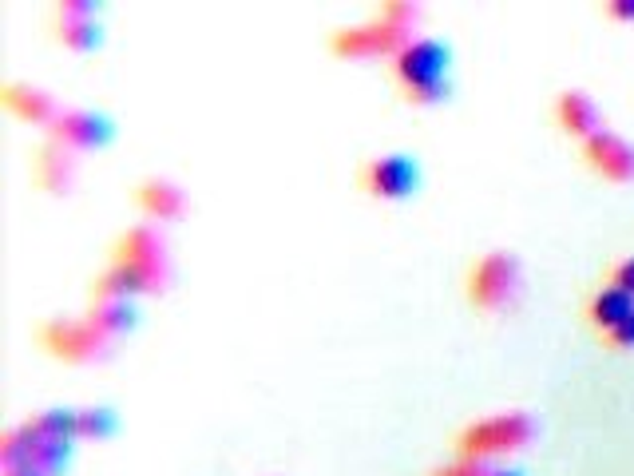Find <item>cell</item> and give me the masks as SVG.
I'll return each instance as SVG.
<instances>
[{"instance_id":"7c38bea8","label":"cell","mask_w":634,"mask_h":476,"mask_svg":"<svg viewBox=\"0 0 634 476\" xmlns=\"http://www.w3.org/2000/svg\"><path fill=\"white\" fill-rule=\"evenodd\" d=\"M68 175H72V159H68V147L60 143H40V151L32 155V179L36 187L44 191H64L68 187Z\"/></svg>"},{"instance_id":"9a60e30c","label":"cell","mask_w":634,"mask_h":476,"mask_svg":"<svg viewBox=\"0 0 634 476\" xmlns=\"http://www.w3.org/2000/svg\"><path fill=\"white\" fill-rule=\"evenodd\" d=\"M135 203L151 215V219H179L183 215V195H179V187H171L167 179H147V183H139L135 187Z\"/></svg>"},{"instance_id":"d4e9b609","label":"cell","mask_w":634,"mask_h":476,"mask_svg":"<svg viewBox=\"0 0 634 476\" xmlns=\"http://www.w3.org/2000/svg\"><path fill=\"white\" fill-rule=\"evenodd\" d=\"M56 16H96V8L88 0H64L56 4Z\"/></svg>"},{"instance_id":"ffe728a7","label":"cell","mask_w":634,"mask_h":476,"mask_svg":"<svg viewBox=\"0 0 634 476\" xmlns=\"http://www.w3.org/2000/svg\"><path fill=\"white\" fill-rule=\"evenodd\" d=\"M448 96V80H432V84H421V88H405V100L409 104H440Z\"/></svg>"},{"instance_id":"2e32d148","label":"cell","mask_w":634,"mask_h":476,"mask_svg":"<svg viewBox=\"0 0 634 476\" xmlns=\"http://www.w3.org/2000/svg\"><path fill=\"white\" fill-rule=\"evenodd\" d=\"M56 40L76 52H92L100 44V28L92 16H56Z\"/></svg>"},{"instance_id":"4fadbf2b","label":"cell","mask_w":634,"mask_h":476,"mask_svg":"<svg viewBox=\"0 0 634 476\" xmlns=\"http://www.w3.org/2000/svg\"><path fill=\"white\" fill-rule=\"evenodd\" d=\"M634 314V294L627 290H619V286H603L599 294H591V302H587V318L603 330V334H611L619 322H627Z\"/></svg>"},{"instance_id":"44dd1931","label":"cell","mask_w":634,"mask_h":476,"mask_svg":"<svg viewBox=\"0 0 634 476\" xmlns=\"http://www.w3.org/2000/svg\"><path fill=\"white\" fill-rule=\"evenodd\" d=\"M413 16H417V8H413V4H405V0H397V4H381V8H377V20H389V24H397V28H405Z\"/></svg>"},{"instance_id":"9c48e42d","label":"cell","mask_w":634,"mask_h":476,"mask_svg":"<svg viewBox=\"0 0 634 476\" xmlns=\"http://www.w3.org/2000/svg\"><path fill=\"white\" fill-rule=\"evenodd\" d=\"M583 159L603 179H615V183L634 179V147L623 143L619 135H611V131H595L591 139H583Z\"/></svg>"},{"instance_id":"7a4b0ae2","label":"cell","mask_w":634,"mask_h":476,"mask_svg":"<svg viewBox=\"0 0 634 476\" xmlns=\"http://www.w3.org/2000/svg\"><path fill=\"white\" fill-rule=\"evenodd\" d=\"M516 282H520V270H516V258L504 254V250H488L472 262L468 270V302L480 310V314H496L512 302L516 294Z\"/></svg>"},{"instance_id":"ba28073f","label":"cell","mask_w":634,"mask_h":476,"mask_svg":"<svg viewBox=\"0 0 634 476\" xmlns=\"http://www.w3.org/2000/svg\"><path fill=\"white\" fill-rule=\"evenodd\" d=\"M444 68H448V48L440 40H409L393 56V76H397L401 92L432 84V80H444Z\"/></svg>"},{"instance_id":"52a82bcc","label":"cell","mask_w":634,"mask_h":476,"mask_svg":"<svg viewBox=\"0 0 634 476\" xmlns=\"http://www.w3.org/2000/svg\"><path fill=\"white\" fill-rule=\"evenodd\" d=\"M357 183L373 195V199H409L421 183V171L413 159L405 155H381V159H369L357 175Z\"/></svg>"},{"instance_id":"277c9868","label":"cell","mask_w":634,"mask_h":476,"mask_svg":"<svg viewBox=\"0 0 634 476\" xmlns=\"http://www.w3.org/2000/svg\"><path fill=\"white\" fill-rule=\"evenodd\" d=\"M36 342L60 361H92L107 350L104 330L92 322V318H80V322H64V318H52L36 330Z\"/></svg>"},{"instance_id":"8fae6325","label":"cell","mask_w":634,"mask_h":476,"mask_svg":"<svg viewBox=\"0 0 634 476\" xmlns=\"http://www.w3.org/2000/svg\"><path fill=\"white\" fill-rule=\"evenodd\" d=\"M555 119H559V127H563L567 135H575V139H591V135L599 131V112H595V104H591L583 92H563V96L555 100Z\"/></svg>"},{"instance_id":"30bf717a","label":"cell","mask_w":634,"mask_h":476,"mask_svg":"<svg viewBox=\"0 0 634 476\" xmlns=\"http://www.w3.org/2000/svg\"><path fill=\"white\" fill-rule=\"evenodd\" d=\"M48 139L60 147H100L111 139V119L100 112H64L48 127Z\"/></svg>"},{"instance_id":"7402d4cb","label":"cell","mask_w":634,"mask_h":476,"mask_svg":"<svg viewBox=\"0 0 634 476\" xmlns=\"http://www.w3.org/2000/svg\"><path fill=\"white\" fill-rule=\"evenodd\" d=\"M432 476H488V469H484V461H452V465H444V469H436Z\"/></svg>"},{"instance_id":"5bb4252c","label":"cell","mask_w":634,"mask_h":476,"mask_svg":"<svg viewBox=\"0 0 634 476\" xmlns=\"http://www.w3.org/2000/svg\"><path fill=\"white\" fill-rule=\"evenodd\" d=\"M4 108L12 112L16 119H28V123H56V108H52V100L44 96V92H36V88H28V84H4Z\"/></svg>"},{"instance_id":"603a6c76","label":"cell","mask_w":634,"mask_h":476,"mask_svg":"<svg viewBox=\"0 0 634 476\" xmlns=\"http://www.w3.org/2000/svg\"><path fill=\"white\" fill-rule=\"evenodd\" d=\"M611 286H619V290L634 294V258H623V262H615V266H611Z\"/></svg>"},{"instance_id":"4316f807","label":"cell","mask_w":634,"mask_h":476,"mask_svg":"<svg viewBox=\"0 0 634 476\" xmlns=\"http://www.w3.org/2000/svg\"><path fill=\"white\" fill-rule=\"evenodd\" d=\"M488 476H520L516 469H488Z\"/></svg>"},{"instance_id":"5b68a950","label":"cell","mask_w":634,"mask_h":476,"mask_svg":"<svg viewBox=\"0 0 634 476\" xmlns=\"http://www.w3.org/2000/svg\"><path fill=\"white\" fill-rule=\"evenodd\" d=\"M405 44H409V32L389 24V20L349 24V28H337L329 36V48L337 56H397Z\"/></svg>"},{"instance_id":"484cf974","label":"cell","mask_w":634,"mask_h":476,"mask_svg":"<svg viewBox=\"0 0 634 476\" xmlns=\"http://www.w3.org/2000/svg\"><path fill=\"white\" fill-rule=\"evenodd\" d=\"M607 12L615 20H634V0H615V4H607Z\"/></svg>"},{"instance_id":"3957f363","label":"cell","mask_w":634,"mask_h":476,"mask_svg":"<svg viewBox=\"0 0 634 476\" xmlns=\"http://www.w3.org/2000/svg\"><path fill=\"white\" fill-rule=\"evenodd\" d=\"M0 457H4V473L56 476L68 465V441H52V437H40V433L16 425L4 433Z\"/></svg>"},{"instance_id":"8992f818","label":"cell","mask_w":634,"mask_h":476,"mask_svg":"<svg viewBox=\"0 0 634 476\" xmlns=\"http://www.w3.org/2000/svg\"><path fill=\"white\" fill-rule=\"evenodd\" d=\"M111 262H123L139 274L143 290L155 294L163 286V242L151 227H127L119 242H115V258Z\"/></svg>"},{"instance_id":"d6986e66","label":"cell","mask_w":634,"mask_h":476,"mask_svg":"<svg viewBox=\"0 0 634 476\" xmlns=\"http://www.w3.org/2000/svg\"><path fill=\"white\" fill-rule=\"evenodd\" d=\"M115 417L107 409H76V437H107Z\"/></svg>"},{"instance_id":"83f0119b","label":"cell","mask_w":634,"mask_h":476,"mask_svg":"<svg viewBox=\"0 0 634 476\" xmlns=\"http://www.w3.org/2000/svg\"><path fill=\"white\" fill-rule=\"evenodd\" d=\"M4 476H40V473H4Z\"/></svg>"},{"instance_id":"6da1fadb","label":"cell","mask_w":634,"mask_h":476,"mask_svg":"<svg viewBox=\"0 0 634 476\" xmlns=\"http://www.w3.org/2000/svg\"><path fill=\"white\" fill-rule=\"evenodd\" d=\"M535 433L528 413H496L484 421H472L456 433V453L464 461H488V457H504L524 449Z\"/></svg>"},{"instance_id":"ac0fdd59","label":"cell","mask_w":634,"mask_h":476,"mask_svg":"<svg viewBox=\"0 0 634 476\" xmlns=\"http://www.w3.org/2000/svg\"><path fill=\"white\" fill-rule=\"evenodd\" d=\"M88 318L104 330L107 338H115V334H123V330L135 322V310H131V302H127V298H119V302H92Z\"/></svg>"},{"instance_id":"e0dca14e","label":"cell","mask_w":634,"mask_h":476,"mask_svg":"<svg viewBox=\"0 0 634 476\" xmlns=\"http://www.w3.org/2000/svg\"><path fill=\"white\" fill-rule=\"evenodd\" d=\"M24 429L52 437V441H68V437H76V409H44L32 421H24Z\"/></svg>"},{"instance_id":"cb8c5ba5","label":"cell","mask_w":634,"mask_h":476,"mask_svg":"<svg viewBox=\"0 0 634 476\" xmlns=\"http://www.w3.org/2000/svg\"><path fill=\"white\" fill-rule=\"evenodd\" d=\"M607 338V346H615V350H627V346H634V314L627 318V322H619L611 334H603Z\"/></svg>"}]
</instances>
